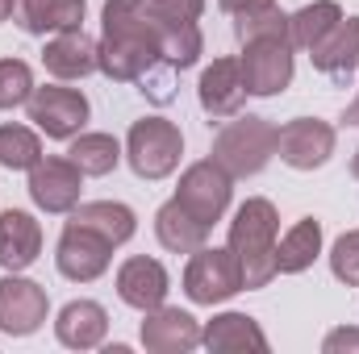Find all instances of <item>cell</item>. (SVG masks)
<instances>
[{
    "instance_id": "cell-11",
    "label": "cell",
    "mask_w": 359,
    "mask_h": 354,
    "mask_svg": "<svg viewBox=\"0 0 359 354\" xmlns=\"http://www.w3.org/2000/svg\"><path fill=\"white\" fill-rule=\"evenodd\" d=\"M276 155L292 171H318L334 155V125H326L318 117H292L276 134Z\"/></svg>"
},
{
    "instance_id": "cell-31",
    "label": "cell",
    "mask_w": 359,
    "mask_h": 354,
    "mask_svg": "<svg viewBox=\"0 0 359 354\" xmlns=\"http://www.w3.org/2000/svg\"><path fill=\"white\" fill-rule=\"evenodd\" d=\"M322 354H359V330L355 325L330 330V334L322 338Z\"/></svg>"
},
{
    "instance_id": "cell-21",
    "label": "cell",
    "mask_w": 359,
    "mask_h": 354,
    "mask_svg": "<svg viewBox=\"0 0 359 354\" xmlns=\"http://www.w3.org/2000/svg\"><path fill=\"white\" fill-rule=\"evenodd\" d=\"M309 59H313V67H318L322 76L347 80L359 67V17H347V13H343V21L309 50Z\"/></svg>"
},
{
    "instance_id": "cell-17",
    "label": "cell",
    "mask_w": 359,
    "mask_h": 354,
    "mask_svg": "<svg viewBox=\"0 0 359 354\" xmlns=\"http://www.w3.org/2000/svg\"><path fill=\"white\" fill-rule=\"evenodd\" d=\"M42 255V221L25 208H4L0 213V267L4 271H25Z\"/></svg>"
},
{
    "instance_id": "cell-33",
    "label": "cell",
    "mask_w": 359,
    "mask_h": 354,
    "mask_svg": "<svg viewBox=\"0 0 359 354\" xmlns=\"http://www.w3.org/2000/svg\"><path fill=\"white\" fill-rule=\"evenodd\" d=\"M343 121H347V125H359V96L351 100V104H347V113H343Z\"/></svg>"
},
{
    "instance_id": "cell-7",
    "label": "cell",
    "mask_w": 359,
    "mask_h": 354,
    "mask_svg": "<svg viewBox=\"0 0 359 354\" xmlns=\"http://www.w3.org/2000/svg\"><path fill=\"white\" fill-rule=\"evenodd\" d=\"M180 208H188L201 225H217L226 213H230V200H234V179L226 176V167H217L213 159H201L192 167H184L176 187Z\"/></svg>"
},
{
    "instance_id": "cell-32",
    "label": "cell",
    "mask_w": 359,
    "mask_h": 354,
    "mask_svg": "<svg viewBox=\"0 0 359 354\" xmlns=\"http://www.w3.org/2000/svg\"><path fill=\"white\" fill-rule=\"evenodd\" d=\"M276 0H217V8L222 13H230V17H243V13H259V8H268Z\"/></svg>"
},
{
    "instance_id": "cell-34",
    "label": "cell",
    "mask_w": 359,
    "mask_h": 354,
    "mask_svg": "<svg viewBox=\"0 0 359 354\" xmlns=\"http://www.w3.org/2000/svg\"><path fill=\"white\" fill-rule=\"evenodd\" d=\"M13 17V0H0V21H8Z\"/></svg>"
},
{
    "instance_id": "cell-4",
    "label": "cell",
    "mask_w": 359,
    "mask_h": 354,
    "mask_svg": "<svg viewBox=\"0 0 359 354\" xmlns=\"http://www.w3.org/2000/svg\"><path fill=\"white\" fill-rule=\"evenodd\" d=\"M276 134H280V129L271 125L268 117H251V113L243 117V113H238V117H230V121L217 129L209 159H213L217 167H226L230 179H251L276 159Z\"/></svg>"
},
{
    "instance_id": "cell-25",
    "label": "cell",
    "mask_w": 359,
    "mask_h": 354,
    "mask_svg": "<svg viewBox=\"0 0 359 354\" xmlns=\"http://www.w3.org/2000/svg\"><path fill=\"white\" fill-rule=\"evenodd\" d=\"M343 21V8L334 0H313L297 13H288V38H292V50H313L334 25Z\"/></svg>"
},
{
    "instance_id": "cell-22",
    "label": "cell",
    "mask_w": 359,
    "mask_h": 354,
    "mask_svg": "<svg viewBox=\"0 0 359 354\" xmlns=\"http://www.w3.org/2000/svg\"><path fill=\"white\" fill-rule=\"evenodd\" d=\"M67 217H72L76 225L92 229V234L109 238L113 246H126V242L134 238V229H138L134 208H130V204H121V200H88V204H76Z\"/></svg>"
},
{
    "instance_id": "cell-15",
    "label": "cell",
    "mask_w": 359,
    "mask_h": 354,
    "mask_svg": "<svg viewBox=\"0 0 359 354\" xmlns=\"http://www.w3.org/2000/svg\"><path fill=\"white\" fill-rule=\"evenodd\" d=\"M168 292H172V279H168V267L159 259H147V255H134L117 267V296L121 304L138 309V313H151L159 304H168Z\"/></svg>"
},
{
    "instance_id": "cell-9",
    "label": "cell",
    "mask_w": 359,
    "mask_h": 354,
    "mask_svg": "<svg viewBox=\"0 0 359 354\" xmlns=\"http://www.w3.org/2000/svg\"><path fill=\"white\" fill-rule=\"evenodd\" d=\"M50 317V300H46V288L25 279L21 271H8L0 279V334L8 338H29L46 325Z\"/></svg>"
},
{
    "instance_id": "cell-1",
    "label": "cell",
    "mask_w": 359,
    "mask_h": 354,
    "mask_svg": "<svg viewBox=\"0 0 359 354\" xmlns=\"http://www.w3.org/2000/svg\"><path fill=\"white\" fill-rule=\"evenodd\" d=\"M96 59H100V76H109L113 84H142L151 71L172 67L163 59L159 29L151 21L147 0H104Z\"/></svg>"
},
{
    "instance_id": "cell-27",
    "label": "cell",
    "mask_w": 359,
    "mask_h": 354,
    "mask_svg": "<svg viewBox=\"0 0 359 354\" xmlns=\"http://www.w3.org/2000/svg\"><path fill=\"white\" fill-rule=\"evenodd\" d=\"M42 163V142L29 125H0V167L8 171H29Z\"/></svg>"
},
{
    "instance_id": "cell-24",
    "label": "cell",
    "mask_w": 359,
    "mask_h": 354,
    "mask_svg": "<svg viewBox=\"0 0 359 354\" xmlns=\"http://www.w3.org/2000/svg\"><path fill=\"white\" fill-rule=\"evenodd\" d=\"M318 255H322V221L301 217L276 242V275H301V271H309L318 263Z\"/></svg>"
},
{
    "instance_id": "cell-2",
    "label": "cell",
    "mask_w": 359,
    "mask_h": 354,
    "mask_svg": "<svg viewBox=\"0 0 359 354\" xmlns=\"http://www.w3.org/2000/svg\"><path fill=\"white\" fill-rule=\"evenodd\" d=\"M234 34H238V67L251 96H280L292 84V38H288V13L284 8H259V13H243L234 17Z\"/></svg>"
},
{
    "instance_id": "cell-29",
    "label": "cell",
    "mask_w": 359,
    "mask_h": 354,
    "mask_svg": "<svg viewBox=\"0 0 359 354\" xmlns=\"http://www.w3.org/2000/svg\"><path fill=\"white\" fill-rule=\"evenodd\" d=\"M34 71L25 59H0V108H21L34 96Z\"/></svg>"
},
{
    "instance_id": "cell-5",
    "label": "cell",
    "mask_w": 359,
    "mask_h": 354,
    "mask_svg": "<svg viewBox=\"0 0 359 354\" xmlns=\"http://www.w3.org/2000/svg\"><path fill=\"white\" fill-rule=\"evenodd\" d=\"M184 155V134L168 117H142L126 134V163L134 167L138 179H168L180 167Z\"/></svg>"
},
{
    "instance_id": "cell-14",
    "label": "cell",
    "mask_w": 359,
    "mask_h": 354,
    "mask_svg": "<svg viewBox=\"0 0 359 354\" xmlns=\"http://www.w3.org/2000/svg\"><path fill=\"white\" fill-rule=\"evenodd\" d=\"M138 338L151 354H188L201 346V321L192 313H184V309L159 304V309L142 313Z\"/></svg>"
},
{
    "instance_id": "cell-26",
    "label": "cell",
    "mask_w": 359,
    "mask_h": 354,
    "mask_svg": "<svg viewBox=\"0 0 359 354\" xmlns=\"http://www.w3.org/2000/svg\"><path fill=\"white\" fill-rule=\"evenodd\" d=\"M67 159L84 171V176H109L117 171V163L126 159V146L113 134H76L67 146Z\"/></svg>"
},
{
    "instance_id": "cell-12",
    "label": "cell",
    "mask_w": 359,
    "mask_h": 354,
    "mask_svg": "<svg viewBox=\"0 0 359 354\" xmlns=\"http://www.w3.org/2000/svg\"><path fill=\"white\" fill-rule=\"evenodd\" d=\"M247 80H243V67H238V55H226V59H213L205 71H201V84H196V100L205 108L209 121H230L243 113L247 104Z\"/></svg>"
},
{
    "instance_id": "cell-10",
    "label": "cell",
    "mask_w": 359,
    "mask_h": 354,
    "mask_svg": "<svg viewBox=\"0 0 359 354\" xmlns=\"http://www.w3.org/2000/svg\"><path fill=\"white\" fill-rule=\"evenodd\" d=\"M113 250H117V246H113L109 238H100V234L84 229V225L67 221L63 234H59V246H55V267H59V275L72 279V283H92V279H100V275L109 271Z\"/></svg>"
},
{
    "instance_id": "cell-16",
    "label": "cell",
    "mask_w": 359,
    "mask_h": 354,
    "mask_svg": "<svg viewBox=\"0 0 359 354\" xmlns=\"http://www.w3.org/2000/svg\"><path fill=\"white\" fill-rule=\"evenodd\" d=\"M42 67L59 80V84H72V80H84L92 71H100V59H96V42L80 29H63V34H50V42L42 46Z\"/></svg>"
},
{
    "instance_id": "cell-30",
    "label": "cell",
    "mask_w": 359,
    "mask_h": 354,
    "mask_svg": "<svg viewBox=\"0 0 359 354\" xmlns=\"http://www.w3.org/2000/svg\"><path fill=\"white\" fill-rule=\"evenodd\" d=\"M330 271L339 283L359 288V229H347L334 246H330Z\"/></svg>"
},
{
    "instance_id": "cell-23",
    "label": "cell",
    "mask_w": 359,
    "mask_h": 354,
    "mask_svg": "<svg viewBox=\"0 0 359 354\" xmlns=\"http://www.w3.org/2000/svg\"><path fill=\"white\" fill-rule=\"evenodd\" d=\"M155 238L163 250L172 255H192L201 246H209V225H201L188 208H180V200L172 196L159 213H155Z\"/></svg>"
},
{
    "instance_id": "cell-13",
    "label": "cell",
    "mask_w": 359,
    "mask_h": 354,
    "mask_svg": "<svg viewBox=\"0 0 359 354\" xmlns=\"http://www.w3.org/2000/svg\"><path fill=\"white\" fill-rule=\"evenodd\" d=\"M80 192H84V171L72 163V159H46L38 167H29V200L50 213V217H63L80 204Z\"/></svg>"
},
{
    "instance_id": "cell-20",
    "label": "cell",
    "mask_w": 359,
    "mask_h": 354,
    "mask_svg": "<svg viewBox=\"0 0 359 354\" xmlns=\"http://www.w3.org/2000/svg\"><path fill=\"white\" fill-rule=\"evenodd\" d=\"M109 334V313L96 300H72L55 317V338L67 351H96Z\"/></svg>"
},
{
    "instance_id": "cell-28",
    "label": "cell",
    "mask_w": 359,
    "mask_h": 354,
    "mask_svg": "<svg viewBox=\"0 0 359 354\" xmlns=\"http://www.w3.org/2000/svg\"><path fill=\"white\" fill-rule=\"evenodd\" d=\"M147 8H151L155 29L172 34V29H196L201 25L205 0H147Z\"/></svg>"
},
{
    "instance_id": "cell-8",
    "label": "cell",
    "mask_w": 359,
    "mask_h": 354,
    "mask_svg": "<svg viewBox=\"0 0 359 354\" xmlns=\"http://www.w3.org/2000/svg\"><path fill=\"white\" fill-rule=\"evenodd\" d=\"M29 108V121L55 138V142H72L76 134H84L92 108H88V96L76 88H63V84H46V88H34V96L25 100Z\"/></svg>"
},
{
    "instance_id": "cell-18",
    "label": "cell",
    "mask_w": 359,
    "mask_h": 354,
    "mask_svg": "<svg viewBox=\"0 0 359 354\" xmlns=\"http://www.w3.org/2000/svg\"><path fill=\"white\" fill-rule=\"evenodd\" d=\"M84 17H88V4H84V0H13V21H17L29 38L80 29Z\"/></svg>"
},
{
    "instance_id": "cell-3",
    "label": "cell",
    "mask_w": 359,
    "mask_h": 354,
    "mask_svg": "<svg viewBox=\"0 0 359 354\" xmlns=\"http://www.w3.org/2000/svg\"><path fill=\"white\" fill-rule=\"evenodd\" d=\"M276 242H280V213L264 196H251L234 208L230 221V255L243 271V292H259L276 279Z\"/></svg>"
},
{
    "instance_id": "cell-35",
    "label": "cell",
    "mask_w": 359,
    "mask_h": 354,
    "mask_svg": "<svg viewBox=\"0 0 359 354\" xmlns=\"http://www.w3.org/2000/svg\"><path fill=\"white\" fill-rule=\"evenodd\" d=\"M351 176L359 179V150H355V159H351Z\"/></svg>"
},
{
    "instance_id": "cell-19",
    "label": "cell",
    "mask_w": 359,
    "mask_h": 354,
    "mask_svg": "<svg viewBox=\"0 0 359 354\" xmlns=\"http://www.w3.org/2000/svg\"><path fill=\"white\" fill-rule=\"evenodd\" d=\"M201 346H209L213 354H268V334L247 313H217L213 321L201 325Z\"/></svg>"
},
{
    "instance_id": "cell-6",
    "label": "cell",
    "mask_w": 359,
    "mask_h": 354,
    "mask_svg": "<svg viewBox=\"0 0 359 354\" xmlns=\"http://www.w3.org/2000/svg\"><path fill=\"white\" fill-rule=\"evenodd\" d=\"M238 292H243V271H238V259L230 255V246L226 250H217V246L192 250V259L184 267V296L192 304L213 309V304L234 300Z\"/></svg>"
}]
</instances>
